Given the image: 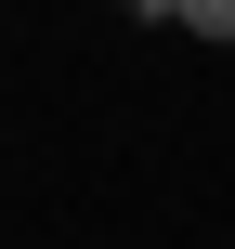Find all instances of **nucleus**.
Wrapping results in <instances>:
<instances>
[{"label": "nucleus", "instance_id": "1", "mask_svg": "<svg viewBox=\"0 0 235 249\" xmlns=\"http://www.w3.org/2000/svg\"><path fill=\"white\" fill-rule=\"evenodd\" d=\"M157 13H183L196 39H235V0H157Z\"/></svg>", "mask_w": 235, "mask_h": 249}]
</instances>
